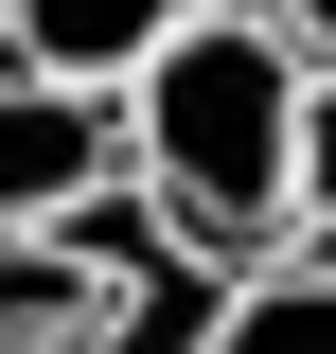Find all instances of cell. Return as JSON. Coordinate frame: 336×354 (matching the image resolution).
I'll list each match as a JSON object with an SVG mask.
<instances>
[{"label": "cell", "mask_w": 336, "mask_h": 354, "mask_svg": "<svg viewBox=\"0 0 336 354\" xmlns=\"http://www.w3.org/2000/svg\"><path fill=\"white\" fill-rule=\"evenodd\" d=\"M106 106H124V195L195 266H265L301 230V53L248 0H195L177 36H142Z\"/></svg>", "instance_id": "1"}, {"label": "cell", "mask_w": 336, "mask_h": 354, "mask_svg": "<svg viewBox=\"0 0 336 354\" xmlns=\"http://www.w3.org/2000/svg\"><path fill=\"white\" fill-rule=\"evenodd\" d=\"M124 177V106L88 71H18L0 53V230H53L71 195H106Z\"/></svg>", "instance_id": "2"}, {"label": "cell", "mask_w": 336, "mask_h": 354, "mask_svg": "<svg viewBox=\"0 0 336 354\" xmlns=\"http://www.w3.org/2000/svg\"><path fill=\"white\" fill-rule=\"evenodd\" d=\"M195 354H336V230H301V248L230 266V301H212Z\"/></svg>", "instance_id": "3"}, {"label": "cell", "mask_w": 336, "mask_h": 354, "mask_svg": "<svg viewBox=\"0 0 336 354\" xmlns=\"http://www.w3.org/2000/svg\"><path fill=\"white\" fill-rule=\"evenodd\" d=\"M0 18H18V71H124L142 36H177V18H195V0H0Z\"/></svg>", "instance_id": "4"}, {"label": "cell", "mask_w": 336, "mask_h": 354, "mask_svg": "<svg viewBox=\"0 0 336 354\" xmlns=\"http://www.w3.org/2000/svg\"><path fill=\"white\" fill-rule=\"evenodd\" d=\"M301 230H336V71H301ZM283 230V248H301Z\"/></svg>", "instance_id": "5"}, {"label": "cell", "mask_w": 336, "mask_h": 354, "mask_svg": "<svg viewBox=\"0 0 336 354\" xmlns=\"http://www.w3.org/2000/svg\"><path fill=\"white\" fill-rule=\"evenodd\" d=\"M248 18H265L283 53H301V71H336V0H248Z\"/></svg>", "instance_id": "6"}, {"label": "cell", "mask_w": 336, "mask_h": 354, "mask_svg": "<svg viewBox=\"0 0 336 354\" xmlns=\"http://www.w3.org/2000/svg\"><path fill=\"white\" fill-rule=\"evenodd\" d=\"M18 354H88V337H18Z\"/></svg>", "instance_id": "7"}, {"label": "cell", "mask_w": 336, "mask_h": 354, "mask_svg": "<svg viewBox=\"0 0 336 354\" xmlns=\"http://www.w3.org/2000/svg\"><path fill=\"white\" fill-rule=\"evenodd\" d=\"M0 53H18V18H0Z\"/></svg>", "instance_id": "8"}]
</instances>
